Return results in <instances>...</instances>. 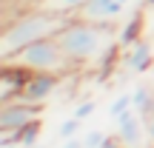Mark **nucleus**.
<instances>
[{
	"label": "nucleus",
	"instance_id": "nucleus-1",
	"mask_svg": "<svg viewBox=\"0 0 154 148\" xmlns=\"http://www.w3.org/2000/svg\"><path fill=\"white\" fill-rule=\"evenodd\" d=\"M57 43L72 66H83V63L100 60L117 40H114V26L91 23L83 17H69V23L57 32Z\"/></svg>",
	"mask_w": 154,
	"mask_h": 148
},
{
	"label": "nucleus",
	"instance_id": "nucleus-2",
	"mask_svg": "<svg viewBox=\"0 0 154 148\" xmlns=\"http://www.w3.org/2000/svg\"><path fill=\"white\" fill-rule=\"evenodd\" d=\"M66 23H69V14H57V11L40 9V6L34 11L14 17L0 34V57H9V54H14V51L26 49L29 43H37L43 37H57V32Z\"/></svg>",
	"mask_w": 154,
	"mask_h": 148
},
{
	"label": "nucleus",
	"instance_id": "nucleus-3",
	"mask_svg": "<svg viewBox=\"0 0 154 148\" xmlns=\"http://www.w3.org/2000/svg\"><path fill=\"white\" fill-rule=\"evenodd\" d=\"M3 63H17V66L29 68V71H51V74H63L66 68H72L69 57L63 54L60 43H57V37H43L37 43H29L26 49L3 57Z\"/></svg>",
	"mask_w": 154,
	"mask_h": 148
},
{
	"label": "nucleus",
	"instance_id": "nucleus-4",
	"mask_svg": "<svg viewBox=\"0 0 154 148\" xmlns=\"http://www.w3.org/2000/svg\"><path fill=\"white\" fill-rule=\"evenodd\" d=\"M134 0H88L74 17H83V20L91 23H106V26H114L120 17H126L131 11Z\"/></svg>",
	"mask_w": 154,
	"mask_h": 148
},
{
	"label": "nucleus",
	"instance_id": "nucleus-5",
	"mask_svg": "<svg viewBox=\"0 0 154 148\" xmlns=\"http://www.w3.org/2000/svg\"><path fill=\"white\" fill-rule=\"evenodd\" d=\"M43 114V105L26 103V100H9L0 108V131H20L29 122H37Z\"/></svg>",
	"mask_w": 154,
	"mask_h": 148
},
{
	"label": "nucleus",
	"instance_id": "nucleus-6",
	"mask_svg": "<svg viewBox=\"0 0 154 148\" xmlns=\"http://www.w3.org/2000/svg\"><path fill=\"white\" fill-rule=\"evenodd\" d=\"M60 86V74H51V71H32V77L26 80V86L20 88L14 100H26V103H34V105H43L51 94L57 91Z\"/></svg>",
	"mask_w": 154,
	"mask_h": 148
},
{
	"label": "nucleus",
	"instance_id": "nucleus-7",
	"mask_svg": "<svg viewBox=\"0 0 154 148\" xmlns=\"http://www.w3.org/2000/svg\"><path fill=\"white\" fill-rule=\"evenodd\" d=\"M114 122H117V137L123 140V145H128V148H137L140 143H143V134H146V120L137 114V111H126V114H120V117H114Z\"/></svg>",
	"mask_w": 154,
	"mask_h": 148
},
{
	"label": "nucleus",
	"instance_id": "nucleus-8",
	"mask_svg": "<svg viewBox=\"0 0 154 148\" xmlns=\"http://www.w3.org/2000/svg\"><path fill=\"white\" fill-rule=\"evenodd\" d=\"M123 63H126V68H131V71L146 74V71L154 66V51H151V43H149V40H137V43H134L131 49L123 54Z\"/></svg>",
	"mask_w": 154,
	"mask_h": 148
},
{
	"label": "nucleus",
	"instance_id": "nucleus-9",
	"mask_svg": "<svg viewBox=\"0 0 154 148\" xmlns=\"http://www.w3.org/2000/svg\"><path fill=\"white\" fill-rule=\"evenodd\" d=\"M143 26H146V14L143 9L131 11L126 20V26L120 29V34H117V43H120V49H131L137 40H143Z\"/></svg>",
	"mask_w": 154,
	"mask_h": 148
},
{
	"label": "nucleus",
	"instance_id": "nucleus-10",
	"mask_svg": "<svg viewBox=\"0 0 154 148\" xmlns=\"http://www.w3.org/2000/svg\"><path fill=\"white\" fill-rule=\"evenodd\" d=\"M131 100H134V111H137L143 120H149L151 117V103H154V91L149 86H137L134 94H131Z\"/></svg>",
	"mask_w": 154,
	"mask_h": 148
},
{
	"label": "nucleus",
	"instance_id": "nucleus-11",
	"mask_svg": "<svg viewBox=\"0 0 154 148\" xmlns=\"http://www.w3.org/2000/svg\"><path fill=\"white\" fill-rule=\"evenodd\" d=\"M86 3H88V0H43V3H40V9H49V11H57V14L74 17Z\"/></svg>",
	"mask_w": 154,
	"mask_h": 148
},
{
	"label": "nucleus",
	"instance_id": "nucleus-12",
	"mask_svg": "<svg viewBox=\"0 0 154 148\" xmlns=\"http://www.w3.org/2000/svg\"><path fill=\"white\" fill-rule=\"evenodd\" d=\"M134 108V100H131V94H120V97L111 103V117H120V114H126V111H131Z\"/></svg>",
	"mask_w": 154,
	"mask_h": 148
},
{
	"label": "nucleus",
	"instance_id": "nucleus-13",
	"mask_svg": "<svg viewBox=\"0 0 154 148\" xmlns=\"http://www.w3.org/2000/svg\"><path fill=\"white\" fill-rule=\"evenodd\" d=\"M80 131V117H72V120H63L60 122V140H69V137H74V134Z\"/></svg>",
	"mask_w": 154,
	"mask_h": 148
},
{
	"label": "nucleus",
	"instance_id": "nucleus-14",
	"mask_svg": "<svg viewBox=\"0 0 154 148\" xmlns=\"http://www.w3.org/2000/svg\"><path fill=\"white\" fill-rule=\"evenodd\" d=\"M103 143H106V134L103 131H88L86 137H83V145H86V148H100Z\"/></svg>",
	"mask_w": 154,
	"mask_h": 148
},
{
	"label": "nucleus",
	"instance_id": "nucleus-15",
	"mask_svg": "<svg viewBox=\"0 0 154 148\" xmlns=\"http://www.w3.org/2000/svg\"><path fill=\"white\" fill-rule=\"evenodd\" d=\"M94 108H97V103H94V100H86V103H80L74 108V117H80V120H86L88 114H94Z\"/></svg>",
	"mask_w": 154,
	"mask_h": 148
},
{
	"label": "nucleus",
	"instance_id": "nucleus-16",
	"mask_svg": "<svg viewBox=\"0 0 154 148\" xmlns=\"http://www.w3.org/2000/svg\"><path fill=\"white\" fill-rule=\"evenodd\" d=\"M63 148H86V145H83V140L69 137V140H63Z\"/></svg>",
	"mask_w": 154,
	"mask_h": 148
},
{
	"label": "nucleus",
	"instance_id": "nucleus-17",
	"mask_svg": "<svg viewBox=\"0 0 154 148\" xmlns=\"http://www.w3.org/2000/svg\"><path fill=\"white\" fill-rule=\"evenodd\" d=\"M146 137H149L151 145H154V117H149V120H146Z\"/></svg>",
	"mask_w": 154,
	"mask_h": 148
},
{
	"label": "nucleus",
	"instance_id": "nucleus-18",
	"mask_svg": "<svg viewBox=\"0 0 154 148\" xmlns=\"http://www.w3.org/2000/svg\"><path fill=\"white\" fill-rule=\"evenodd\" d=\"M143 6H146V9H151V6H154V0H143Z\"/></svg>",
	"mask_w": 154,
	"mask_h": 148
},
{
	"label": "nucleus",
	"instance_id": "nucleus-19",
	"mask_svg": "<svg viewBox=\"0 0 154 148\" xmlns=\"http://www.w3.org/2000/svg\"><path fill=\"white\" fill-rule=\"evenodd\" d=\"M151 117H154V103H151Z\"/></svg>",
	"mask_w": 154,
	"mask_h": 148
}]
</instances>
